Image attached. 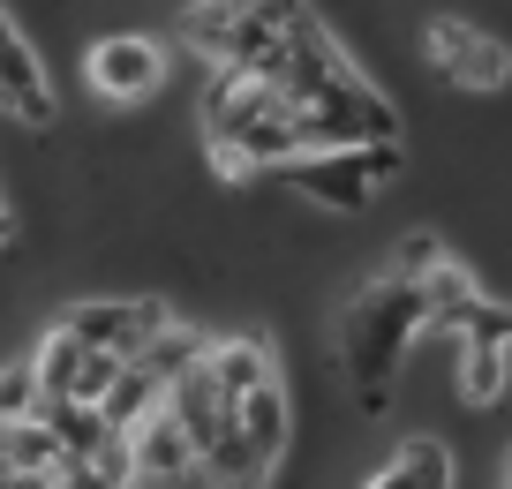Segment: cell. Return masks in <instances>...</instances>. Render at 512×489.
<instances>
[{
    "label": "cell",
    "instance_id": "obj_1",
    "mask_svg": "<svg viewBox=\"0 0 512 489\" xmlns=\"http://www.w3.org/2000/svg\"><path fill=\"white\" fill-rule=\"evenodd\" d=\"M430 332V309H422V286L400 279V271H384L369 279L362 294L339 309V354H347V377L362 392V407L377 414L392 399V377H400V354Z\"/></svg>",
    "mask_w": 512,
    "mask_h": 489
},
{
    "label": "cell",
    "instance_id": "obj_2",
    "mask_svg": "<svg viewBox=\"0 0 512 489\" xmlns=\"http://www.w3.org/2000/svg\"><path fill=\"white\" fill-rule=\"evenodd\" d=\"M204 136L211 158L226 174H264V166H287L302 158V136H294V106L256 76H234L219 68V83L204 91Z\"/></svg>",
    "mask_w": 512,
    "mask_h": 489
},
{
    "label": "cell",
    "instance_id": "obj_3",
    "mask_svg": "<svg viewBox=\"0 0 512 489\" xmlns=\"http://www.w3.org/2000/svg\"><path fill=\"white\" fill-rule=\"evenodd\" d=\"M302 23H317L302 0H196L189 23H181V38H189L211 68L249 76V68L264 61L279 38H294Z\"/></svg>",
    "mask_w": 512,
    "mask_h": 489
},
{
    "label": "cell",
    "instance_id": "obj_4",
    "mask_svg": "<svg viewBox=\"0 0 512 489\" xmlns=\"http://www.w3.org/2000/svg\"><path fill=\"white\" fill-rule=\"evenodd\" d=\"M279 174H287L294 189L309 196V204H324V211H362L369 196L384 189V181L400 174V143H354V151H302V158H287Z\"/></svg>",
    "mask_w": 512,
    "mask_h": 489
},
{
    "label": "cell",
    "instance_id": "obj_5",
    "mask_svg": "<svg viewBox=\"0 0 512 489\" xmlns=\"http://www.w3.org/2000/svg\"><path fill=\"white\" fill-rule=\"evenodd\" d=\"M23 377H31L38 399H76V407H98V399L113 392V377H121V354H98V347H83L68 324H53V332L31 347Z\"/></svg>",
    "mask_w": 512,
    "mask_h": 489
},
{
    "label": "cell",
    "instance_id": "obj_6",
    "mask_svg": "<svg viewBox=\"0 0 512 489\" xmlns=\"http://www.w3.org/2000/svg\"><path fill=\"white\" fill-rule=\"evenodd\" d=\"M430 61L445 68L452 83H467V91H497V83L512 76V53L497 46L490 31L460 23V16H437V23H430Z\"/></svg>",
    "mask_w": 512,
    "mask_h": 489
},
{
    "label": "cell",
    "instance_id": "obj_7",
    "mask_svg": "<svg viewBox=\"0 0 512 489\" xmlns=\"http://www.w3.org/2000/svg\"><path fill=\"white\" fill-rule=\"evenodd\" d=\"M61 324L83 339V347H98V354H121V362H128V354L144 347L151 332H166L174 316H166L159 301H83V309H68Z\"/></svg>",
    "mask_w": 512,
    "mask_h": 489
},
{
    "label": "cell",
    "instance_id": "obj_8",
    "mask_svg": "<svg viewBox=\"0 0 512 489\" xmlns=\"http://www.w3.org/2000/svg\"><path fill=\"white\" fill-rule=\"evenodd\" d=\"M83 76H91L98 98H121V106H136V98H151V91L166 83V46H151V38H98Z\"/></svg>",
    "mask_w": 512,
    "mask_h": 489
},
{
    "label": "cell",
    "instance_id": "obj_9",
    "mask_svg": "<svg viewBox=\"0 0 512 489\" xmlns=\"http://www.w3.org/2000/svg\"><path fill=\"white\" fill-rule=\"evenodd\" d=\"M0 106L16 113V121H31V128L53 121V83H46V68H38L31 38L8 23V8H0Z\"/></svg>",
    "mask_w": 512,
    "mask_h": 489
},
{
    "label": "cell",
    "instance_id": "obj_10",
    "mask_svg": "<svg viewBox=\"0 0 512 489\" xmlns=\"http://www.w3.org/2000/svg\"><path fill=\"white\" fill-rule=\"evenodd\" d=\"M204 377L219 384V399L234 407L241 392H256V384H272L279 369H272V347H264V339H219V347L204 339Z\"/></svg>",
    "mask_w": 512,
    "mask_h": 489
},
{
    "label": "cell",
    "instance_id": "obj_11",
    "mask_svg": "<svg viewBox=\"0 0 512 489\" xmlns=\"http://www.w3.org/2000/svg\"><path fill=\"white\" fill-rule=\"evenodd\" d=\"M369 489H452V452L437 437H407L400 452L369 474Z\"/></svg>",
    "mask_w": 512,
    "mask_h": 489
},
{
    "label": "cell",
    "instance_id": "obj_12",
    "mask_svg": "<svg viewBox=\"0 0 512 489\" xmlns=\"http://www.w3.org/2000/svg\"><path fill=\"white\" fill-rule=\"evenodd\" d=\"M234 429H241V437H249L256 452L279 467V452H287V392H279V377L234 399Z\"/></svg>",
    "mask_w": 512,
    "mask_h": 489
},
{
    "label": "cell",
    "instance_id": "obj_13",
    "mask_svg": "<svg viewBox=\"0 0 512 489\" xmlns=\"http://www.w3.org/2000/svg\"><path fill=\"white\" fill-rule=\"evenodd\" d=\"M505 354L512 347H497V339H467V354H460V399L467 407H497L505 399V384H512Z\"/></svg>",
    "mask_w": 512,
    "mask_h": 489
},
{
    "label": "cell",
    "instance_id": "obj_14",
    "mask_svg": "<svg viewBox=\"0 0 512 489\" xmlns=\"http://www.w3.org/2000/svg\"><path fill=\"white\" fill-rule=\"evenodd\" d=\"M196 354H204V339H196V332H181V324H166V332H151L144 347L128 354V369H144V377L166 392V384H174L181 369H196Z\"/></svg>",
    "mask_w": 512,
    "mask_h": 489
},
{
    "label": "cell",
    "instance_id": "obj_15",
    "mask_svg": "<svg viewBox=\"0 0 512 489\" xmlns=\"http://www.w3.org/2000/svg\"><path fill=\"white\" fill-rule=\"evenodd\" d=\"M0 489H68V467L61 474H8Z\"/></svg>",
    "mask_w": 512,
    "mask_h": 489
},
{
    "label": "cell",
    "instance_id": "obj_16",
    "mask_svg": "<svg viewBox=\"0 0 512 489\" xmlns=\"http://www.w3.org/2000/svg\"><path fill=\"white\" fill-rule=\"evenodd\" d=\"M8 241H16V219H8V211H0V249H8Z\"/></svg>",
    "mask_w": 512,
    "mask_h": 489
},
{
    "label": "cell",
    "instance_id": "obj_17",
    "mask_svg": "<svg viewBox=\"0 0 512 489\" xmlns=\"http://www.w3.org/2000/svg\"><path fill=\"white\" fill-rule=\"evenodd\" d=\"M505 489H512V459H505Z\"/></svg>",
    "mask_w": 512,
    "mask_h": 489
}]
</instances>
